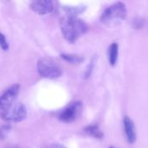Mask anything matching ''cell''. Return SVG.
<instances>
[{
  "instance_id": "cell-10",
  "label": "cell",
  "mask_w": 148,
  "mask_h": 148,
  "mask_svg": "<svg viewBox=\"0 0 148 148\" xmlns=\"http://www.w3.org/2000/svg\"><path fill=\"white\" fill-rule=\"evenodd\" d=\"M85 133L95 138V139H97V140H101L103 138V134L101 132V130L95 125H92V126H88L85 128Z\"/></svg>"
},
{
  "instance_id": "cell-6",
  "label": "cell",
  "mask_w": 148,
  "mask_h": 148,
  "mask_svg": "<svg viewBox=\"0 0 148 148\" xmlns=\"http://www.w3.org/2000/svg\"><path fill=\"white\" fill-rule=\"evenodd\" d=\"M19 91L20 86L18 84H14L4 90L0 95V112L5 110L15 102Z\"/></svg>"
},
{
  "instance_id": "cell-4",
  "label": "cell",
  "mask_w": 148,
  "mask_h": 148,
  "mask_svg": "<svg viewBox=\"0 0 148 148\" xmlns=\"http://www.w3.org/2000/svg\"><path fill=\"white\" fill-rule=\"evenodd\" d=\"M26 114L25 107L19 102H14L8 108L0 112L2 119L10 122H20L25 119Z\"/></svg>"
},
{
  "instance_id": "cell-9",
  "label": "cell",
  "mask_w": 148,
  "mask_h": 148,
  "mask_svg": "<svg viewBox=\"0 0 148 148\" xmlns=\"http://www.w3.org/2000/svg\"><path fill=\"white\" fill-rule=\"evenodd\" d=\"M118 53H119V46L117 43H112L108 48V61L112 66H114L117 59H118Z\"/></svg>"
},
{
  "instance_id": "cell-8",
  "label": "cell",
  "mask_w": 148,
  "mask_h": 148,
  "mask_svg": "<svg viewBox=\"0 0 148 148\" xmlns=\"http://www.w3.org/2000/svg\"><path fill=\"white\" fill-rule=\"evenodd\" d=\"M124 124V130H125V134L127 137V140L130 143L133 144L136 140V128L134 126V121L131 120L130 117L126 116L123 121Z\"/></svg>"
},
{
  "instance_id": "cell-2",
  "label": "cell",
  "mask_w": 148,
  "mask_h": 148,
  "mask_svg": "<svg viewBox=\"0 0 148 148\" xmlns=\"http://www.w3.org/2000/svg\"><path fill=\"white\" fill-rule=\"evenodd\" d=\"M37 71L42 77L56 79L62 75V69L51 58L42 57L37 62Z\"/></svg>"
},
{
  "instance_id": "cell-11",
  "label": "cell",
  "mask_w": 148,
  "mask_h": 148,
  "mask_svg": "<svg viewBox=\"0 0 148 148\" xmlns=\"http://www.w3.org/2000/svg\"><path fill=\"white\" fill-rule=\"evenodd\" d=\"M62 58L71 64H81L83 62L84 58L78 55H72V54H62Z\"/></svg>"
},
{
  "instance_id": "cell-14",
  "label": "cell",
  "mask_w": 148,
  "mask_h": 148,
  "mask_svg": "<svg viewBox=\"0 0 148 148\" xmlns=\"http://www.w3.org/2000/svg\"><path fill=\"white\" fill-rule=\"evenodd\" d=\"M110 148H115V147H110Z\"/></svg>"
},
{
  "instance_id": "cell-1",
  "label": "cell",
  "mask_w": 148,
  "mask_h": 148,
  "mask_svg": "<svg viewBox=\"0 0 148 148\" xmlns=\"http://www.w3.org/2000/svg\"><path fill=\"white\" fill-rule=\"evenodd\" d=\"M61 29L64 38L69 42H75L88 30L85 22L77 16H66L61 19Z\"/></svg>"
},
{
  "instance_id": "cell-3",
  "label": "cell",
  "mask_w": 148,
  "mask_h": 148,
  "mask_svg": "<svg viewBox=\"0 0 148 148\" xmlns=\"http://www.w3.org/2000/svg\"><path fill=\"white\" fill-rule=\"evenodd\" d=\"M127 8L121 2H117L105 10L102 13L101 21L104 23H110L115 21H122L126 18Z\"/></svg>"
},
{
  "instance_id": "cell-13",
  "label": "cell",
  "mask_w": 148,
  "mask_h": 148,
  "mask_svg": "<svg viewBox=\"0 0 148 148\" xmlns=\"http://www.w3.org/2000/svg\"><path fill=\"white\" fill-rule=\"evenodd\" d=\"M53 148H67V147H65L64 146H62V145H55V146L53 147Z\"/></svg>"
},
{
  "instance_id": "cell-12",
  "label": "cell",
  "mask_w": 148,
  "mask_h": 148,
  "mask_svg": "<svg viewBox=\"0 0 148 148\" xmlns=\"http://www.w3.org/2000/svg\"><path fill=\"white\" fill-rule=\"evenodd\" d=\"M0 47H1L3 50H7L8 48H9L7 40H6L5 36H4L1 32H0Z\"/></svg>"
},
{
  "instance_id": "cell-7",
  "label": "cell",
  "mask_w": 148,
  "mask_h": 148,
  "mask_svg": "<svg viewBox=\"0 0 148 148\" xmlns=\"http://www.w3.org/2000/svg\"><path fill=\"white\" fill-rule=\"evenodd\" d=\"M30 8L38 15H46L54 10V3L49 0L33 1L30 3Z\"/></svg>"
},
{
  "instance_id": "cell-5",
  "label": "cell",
  "mask_w": 148,
  "mask_h": 148,
  "mask_svg": "<svg viewBox=\"0 0 148 148\" xmlns=\"http://www.w3.org/2000/svg\"><path fill=\"white\" fill-rule=\"evenodd\" d=\"M82 110V102L80 101L73 102L61 112V114H59V120L65 123L73 122L81 114Z\"/></svg>"
}]
</instances>
